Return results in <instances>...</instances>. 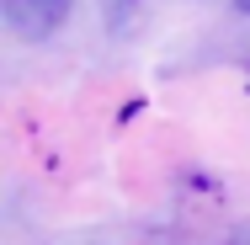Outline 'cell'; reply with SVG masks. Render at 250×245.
<instances>
[{
    "label": "cell",
    "instance_id": "6da1fadb",
    "mask_svg": "<svg viewBox=\"0 0 250 245\" xmlns=\"http://www.w3.org/2000/svg\"><path fill=\"white\" fill-rule=\"evenodd\" d=\"M69 16H75V0H0V22L21 43H48Z\"/></svg>",
    "mask_w": 250,
    "mask_h": 245
},
{
    "label": "cell",
    "instance_id": "277c9868",
    "mask_svg": "<svg viewBox=\"0 0 250 245\" xmlns=\"http://www.w3.org/2000/svg\"><path fill=\"white\" fill-rule=\"evenodd\" d=\"M234 11H240V16H250V0H234Z\"/></svg>",
    "mask_w": 250,
    "mask_h": 245
},
{
    "label": "cell",
    "instance_id": "7a4b0ae2",
    "mask_svg": "<svg viewBox=\"0 0 250 245\" xmlns=\"http://www.w3.org/2000/svg\"><path fill=\"white\" fill-rule=\"evenodd\" d=\"M96 5H101L106 32H128V22L139 16V5H144V0H96Z\"/></svg>",
    "mask_w": 250,
    "mask_h": 245
},
{
    "label": "cell",
    "instance_id": "3957f363",
    "mask_svg": "<svg viewBox=\"0 0 250 245\" xmlns=\"http://www.w3.org/2000/svg\"><path fill=\"white\" fill-rule=\"evenodd\" d=\"M224 245H250V219H240V224H234V235H229Z\"/></svg>",
    "mask_w": 250,
    "mask_h": 245
}]
</instances>
